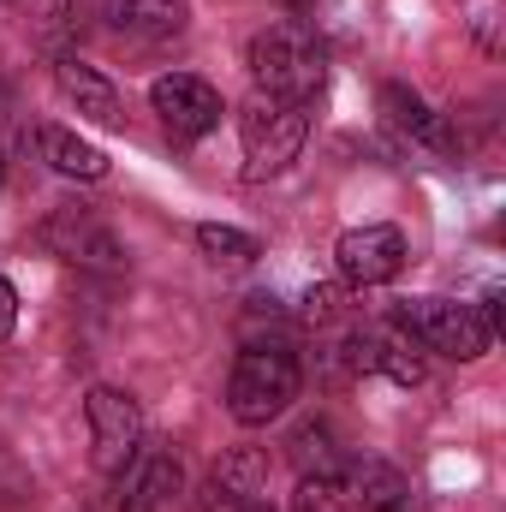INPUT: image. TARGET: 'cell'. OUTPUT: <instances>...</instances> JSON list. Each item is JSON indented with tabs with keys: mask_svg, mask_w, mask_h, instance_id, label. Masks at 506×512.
<instances>
[{
	"mask_svg": "<svg viewBox=\"0 0 506 512\" xmlns=\"http://www.w3.org/2000/svg\"><path fill=\"white\" fill-rule=\"evenodd\" d=\"M245 66H251V84L262 96H280V102H298V108L328 84V48L310 24L256 30L251 48H245Z\"/></svg>",
	"mask_w": 506,
	"mask_h": 512,
	"instance_id": "6da1fadb",
	"label": "cell"
},
{
	"mask_svg": "<svg viewBox=\"0 0 506 512\" xmlns=\"http://www.w3.org/2000/svg\"><path fill=\"white\" fill-rule=\"evenodd\" d=\"M298 387H304V370L286 340H245V352L227 376V411H233V423L262 429L298 399Z\"/></svg>",
	"mask_w": 506,
	"mask_h": 512,
	"instance_id": "7a4b0ae2",
	"label": "cell"
},
{
	"mask_svg": "<svg viewBox=\"0 0 506 512\" xmlns=\"http://www.w3.org/2000/svg\"><path fill=\"white\" fill-rule=\"evenodd\" d=\"M393 328H405L423 352H441L459 364H477L495 346V322L483 316V304H459V298H411L399 304Z\"/></svg>",
	"mask_w": 506,
	"mask_h": 512,
	"instance_id": "3957f363",
	"label": "cell"
},
{
	"mask_svg": "<svg viewBox=\"0 0 506 512\" xmlns=\"http://www.w3.org/2000/svg\"><path fill=\"white\" fill-rule=\"evenodd\" d=\"M304 131H310V114L298 102H280V96H262L256 90L239 114V137H245V179H274L298 161L304 149Z\"/></svg>",
	"mask_w": 506,
	"mask_h": 512,
	"instance_id": "277c9868",
	"label": "cell"
},
{
	"mask_svg": "<svg viewBox=\"0 0 506 512\" xmlns=\"http://www.w3.org/2000/svg\"><path fill=\"white\" fill-rule=\"evenodd\" d=\"M149 108L161 114V126L173 143H197V137H209V131L221 126V90L215 84H203L197 72H167V78H155L149 84Z\"/></svg>",
	"mask_w": 506,
	"mask_h": 512,
	"instance_id": "5b68a950",
	"label": "cell"
},
{
	"mask_svg": "<svg viewBox=\"0 0 506 512\" xmlns=\"http://www.w3.org/2000/svg\"><path fill=\"white\" fill-rule=\"evenodd\" d=\"M84 417H90L96 471L120 477V471L131 465V453L143 447V411H137V399H131V393H120V387H90Z\"/></svg>",
	"mask_w": 506,
	"mask_h": 512,
	"instance_id": "8992f818",
	"label": "cell"
},
{
	"mask_svg": "<svg viewBox=\"0 0 506 512\" xmlns=\"http://www.w3.org/2000/svg\"><path fill=\"white\" fill-rule=\"evenodd\" d=\"M340 358H346L352 376H387L393 387H423V376H429L423 346L405 328H358L340 346Z\"/></svg>",
	"mask_w": 506,
	"mask_h": 512,
	"instance_id": "52a82bcc",
	"label": "cell"
},
{
	"mask_svg": "<svg viewBox=\"0 0 506 512\" xmlns=\"http://www.w3.org/2000/svg\"><path fill=\"white\" fill-rule=\"evenodd\" d=\"M42 245L60 256V262H72V268H108V274L126 268L120 239L96 221V209H60V215H48Z\"/></svg>",
	"mask_w": 506,
	"mask_h": 512,
	"instance_id": "ba28073f",
	"label": "cell"
},
{
	"mask_svg": "<svg viewBox=\"0 0 506 512\" xmlns=\"http://www.w3.org/2000/svg\"><path fill=\"white\" fill-rule=\"evenodd\" d=\"M405 256L411 251H405V233L399 227H352L334 245L340 280H352V286H387V280H399Z\"/></svg>",
	"mask_w": 506,
	"mask_h": 512,
	"instance_id": "9c48e42d",
	"label": "cell"
},
{
	"mask_svg": "<svg viewBox=\"0 0 506 512\" xmlns=\"http://www.w3.org/2000/svg\"><path fill=\"white\" fill-rule=\"evenodd\" d=\"M185 471H179V453L173 447H137L131 465L120 471V512H161L179 495Z\"/></svg>",
	"mask_w": 506,
	"mask_h": 512,
	"instance_id": "30bf717a",
	"label": "cell"
},
{
	"mask_svg": "<svg viewBox=\"0 0 506 512\" xmlns=\"http://www.w3.org/2000/svg\"><path fill=\"white\" fill-rule=\"evenodd\" d=\"M54 90L90 120V126H102V131H120L126 126V108H120V90L90 66V60H78V54H60L54 60Z\"/></svg>",
	"mask_w": 506,
	"mask_h": 512,
	"instance_id": "8fae6325",
	"label": "cell"
},
{
	"mask_svg": "<svg viewBox=\"0 0 506 512\" xmlns=\"http://www.w3.org/2000/svg\"><path fill=\"white\" fill-rule=\"evenodd\" d=\"M381 120H387L393 137H405V143H417V149H435V155H453V149H459L453 126H447L417 90H405V84H387V90H381Z\"/></svg>",
	"mask_w": 506,
	"mask_h": 512,
	"instance_id": "7c38bea8",
	"label": "cell"
},
{
	"mask_svg": "<svg viewBox=\"0 0 506 512\" xmlns=\"http://www.w3.org/2000/svg\"><path fill=\"white\" fill-rule=\"evenodd\" d=\"M108 24L137 42H167L191 24V6L185 0H108Z\"/></svg>",
	"mask_w": 506,
	"mask_h": 512,
	"instance_id": "4fadbf2b",
	"label": "cell"
},
{
	"mask_svg": "<svg viewBox=\"0 0 506 512\" xmlns=\"http://www.w3.org/2000/svg\"><path fill=\"white\" fill-rule=\"evenodd\" d=\"M340 477H346V495H352L358 512H399L405 501H411L405 471H393L387 459H352Z\"/></svg>",
	"mask_w": 506,
	"mask_h": 512,
	"instance_id": "5bb4252c",
	"label": "cell"
},
{
	"mask_svg": "<svg viewBox=\"0 0 506 512\" xmlns=\"http://www.w3.org/2000/svg\"><path fill=\"white\" fill-rule=\"evenodd\" d=\"M36 149H42V161H48L60 179H102V173H108V155L66 126H42L36 131Z\"/></svg>",
	"mask_w": 506,
	"mask_h": 512,
	"instance_id": "9a60e30c",
	"label": "cell"
},
{
	"mask_svg": "<svg viewBox=\"0 0 506 512\" xmlns=\"http://www.w3.org/2000/svg\"><path fill=\"white\" fill-rule=\"evenodd\" d=\"M215 483H227V489H239V495H256V501H268V477H274V459H268V447H233L215 471H209Z\"/></svg>",
	"mask_w": 506,
	"mask_h": 512,
	"instance_id": "2e32d148",
	"label": "cell"
},
{
	"mask_svg": "<svg viewBox=\"0 0 506 512\" xmlns=\"http://www.w3.org/2000/svg\"><path fill=\"white\" fill-rule=\"evenodd\" d=\"M286 453H292V465L310 477V471H340V453H334V429L322 423V417H310V423H298L292 435H286Z\"/></svg>",
	"mask_w": 506,
	"mask_h": 512,
	"instance_id": "e0dca14e",
	"label": "cell"
},
{
	"mask_svg": "<svg viewBox=\"0 0 506 512\" xmlns=\"http://www.w3.org/2000/svg\"><path fill=\"white\" fill-rule=\"evenodd\" d=\"M191 239H197V251L209 256V262H227V268H245V262H256V256H262V245H256L251 233L221 227V221H203Z\"/></svg>",
	"mask_w": 506,
	"mask_h": 512,
	"instance_id": "ac0fdd59",
	"label": "cell"
},
{
	"mask_svg": "<svg viewBox=\"0 0 506 512\" xmlns=\"http://www.w3.org/2000/svg\"><path fill=\"white\" fill-rule=\"evenodd\" d=\"M292 512H358V507H352V495H346V477H340V471H310V477H298Z\"/></svg>",
	"mask_w": 506,
	"mask_h": 512,
	"instance_id": "d6986e66",
	"label": "cell"
},
{
	"mask_svg": "<svg viewBox=\"0 0 506 512\" xmlns=\"http://www.w3.org/2000/svg\"><path fill=\"white\" fill-rule=\"evenodd\" d=\"M24 6V24L42 36V42H60V30L72 24V6L78 0H18Z\"/></svg>",
	"mask_w": 506,
	"mask_h": 512,
	"instance_id": "ffe728a7",
	"label": "cell"
},
{
	"mask_svg": "<svg viewBox=\"0 0 506 512\" xmlns=\"http://www.w3.org/2000/svg\"><path fill=\"white\" fill-rule=\"evenodd\" d=\"M197 512H274L268 501H256V495H239V489H227V483H203V495H197Z\"/></svg>",
	"mask_w": 506,
	"mask_h": 512,
	"instance_id": "44dd1931",
	"label": "cell"
},
{
	"mask_svg": "<svg viewBox=\"0 0 506 512\" xmlns=\"http://www.w3.org/2000/svg\"><path fill=\"white\" fill-rule=\"evenodd\" d=\"M340 316V292L334 286H310L304 292V322H334Z\"/></svg>",
	"mask_w": 506,
	"mask_h": 512,
	"instance_id": "7402d4cb",
	"label": "cell"
},
{
	"mask_svg": "<svg viewBox=\"0 0 506 512\" xmlns=\"http://www.w3.org/2000/svg\"><path fill=\"white\" fill-rule=\"evenodd\" d=\"M12 322H18V292H12V280L0 274V340L12 334Z\"/></svg>",
	"mask_w": 506,
	"mask_h": 512,
	"instance_id": "603a6c76",
	"label": "cell"
},
{
	"mask_svg": "<svg viewBox=\"0 0 506 512\" xmlns=\"http://www.w3.org/2000/svg\"><path fill=\"white\" fill-rule=\"evenodd\" d=\"M0 179H6V167H0Z\"/></svg>",
	"mask_w": 506,
	"mask_h": 512,
	"instance_id": "cb8c5ba5",
	"label": "cell"
}]
</instances>
